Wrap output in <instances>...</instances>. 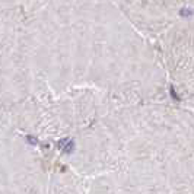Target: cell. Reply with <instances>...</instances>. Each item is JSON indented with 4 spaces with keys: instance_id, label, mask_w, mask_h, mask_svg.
Returning a JSON list of instances; mask_svg holds the SVG:
<instances>
[{
    "instance_id": "obj_1",
    "label": "cell",
    "mask_w": 194,
    "mask_h": 194,
    "mask_svg": "<svg viewBox=\"0 0 194 194\" xmlns=\"http://www.w3.org/2000/svg\"><path fill=\"white\" fill-rule=\"evenodd\" d=\"M194 15V10L193 9H188V8H183L179 10V16L181 18H191Z\"/></svg>"
},
{
    "instance_id": "obj_2",
    "label": "cell",
    "mask_w": 194,
    "mask_h": 194,
    "mask_svg": "<svg viewBox=\"0 0 194 194\" xmlns=\"http://www.w3.org/2000/svg\"><path fill=\"white\" fill-rule=\"evenodd\" d=\"M169 92H171V95H172V96H174V99H179V98H178V95H177V92H175V89H174V88H172V86H171V89H169Z\"/></svg>"
}]
</instances>
